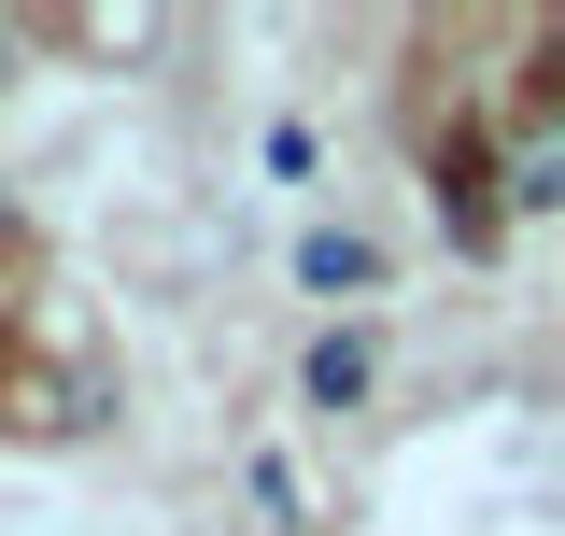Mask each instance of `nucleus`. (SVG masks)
I'll return each mask as SVG.
<instances>
[{"mask_svg": "<svg viewBox=\"0 0 565 536\" xmlns=\"http://www.w3.org/2000/svg\"><path fill=\"white\" fill-rule=\"evenodd\" d=\"M438 212H452V240H467V255H494V240H509V156L467 141V156L438 170Z\"/></svg>", "mask_w": 565, "mask_h": 536, "instance_id": "obj_1", "label": "nucleus"}, {"mask_svg": "<svg viewBox=\"0 0 565 536\" xmlns=\"http://www.w3.org/2000/svg\"><path fill=\"white\" fill-rule=\"evenodd\" d=\"M99 409H114L99 367H43V382H14V424H43V438H99Z\"/></svg>", "mask_w": 565, "mask_h": 536, "instance_id": "obj_2", "label": "nucleus"}, {"mask_svg": "<svg viewBox=\"0 0 565 536\" xmlns=\"http://www.w3.org/2000/svg\"><path fill=\"white\" fill-rule=\"evenodd\" d=\"M297 382H311V409H353L367 382H382V339H367V325H326V339H311V367H297Z\"/></svg>", "mask_w": 565, "mask_h": 536, "instance_id": "obj_3", "label": "nucleus"}, {"mask_svg": "<svg viewBox=\"0 0 565 536\" xmlns=\"http://www.w3.org/2000/svg\"><path fill=\"white\" fill-rule=\"evenodd\" d=\"M509 199H523V212H565V114L509 141Z\"/></svg>", "mask_w": 565, "mask_h": 536, "instance_id": "obj_4", "label": "nucleus"}, {"mask_svg": "<svg viewBox=\"0 0 565 536\" xmlns=\"http://www.w3.org/2000/svg\"><path fill=\"white\" fill-rule=\"evenodd\" d=\"M297 282H326V297H340V282H382V255H367L353 226H311V240H297Z\"/></svg>", "mask_w": 565, "mask_h": 536, "instance_id": "obj_5", "label": "nucleus"}, {"mask_svg": "<svg viewBox=\"0 0 565 536\" xmlns=\"http://www.w3.org/2000/svg\"><path fill=\"white\" fill-rule=\"evenodd\" d=\"M241 494H255L269 523H297V508H311V494H297V467H282V452H255V467H241Z\"/></svg>", "mask_w": 565, "mask_h": 536, "instance_id": "obj_6", "label": "nucleus"}, {"mask_svg": "<svg viewBox=\"0 0 565 536\" xmlns=\"http://www.w3.org/2000/svg\"><path fill=\"white\" fill-rule=\"evenodd\" d=\"M14 71H29V29H14V14H0V99H14Z\"/></svg>", "mask_w": 565, "mask_h": 536, "instance_id": "obj_7", "label": "nucleus"}, {"mask_svg": "<svg viewBox=\"0 0 565 536\" xmlns=\"http://www.w3.org/2000/svg\"><path fill=\"white\" fill-rule=\"evenodd\" d=\"M0 255H29V199L14 184H0Z\"/></svg>", "mask_w": 565, "mask_h": 536, "instance_id": "obj_8", "label": "nucleus"}]
</instances>
